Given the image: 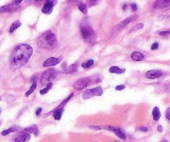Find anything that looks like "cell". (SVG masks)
Here are the masks:
<instances>
[{
    "mask_svg": "<svg viewBox=\"0 0 170 142\" xmlns=\"http://www.w3.org/2000/svg\"><path fill=\"white\" fill-rule=\"evenodd\" d=\"M73 93H72V94H71L69 97H68V98H67L66 100H64L63 101L61 104H60V105L58 107V109H63V106L65 105V104H66L70 100V99H71V98H73Z\"/></svg>",
    "mask_w": 170,
    "mask_h": 142,
    "instance_id": "cb8c5ba5",
    "label": "cell"
},
{
    "mask_svg": "<svg viewBox=\"0 0 170 142\" xmlns=\"http://www.w3.org/2000/svg\"><path fill=\"white\" fill-rule=\"evenodd\" d=\"M158 130L159 132H162V131H163V127H162L161 125H158Z\"/></svg>",
    "mask_w": 170,
    "mask_h": 142,
    "instance_id": "ab89813d",
    "label": "cell"
},
{
    "mask_svg": "<svg viewBox=\"0 0 170 142\" xmlns=\"http://www.w3.org/2000/svg\"><path fill=\"white\" fill-rule=\"evenodd\" d=\"M56 1H51V0H48L45 2V4L42 9V12L46 14H50L54 9V6L55 5Z\"/></svg>",
    "mask_w": 170,
    "mask_h": 142,
    "instance_id": "52a82bcc",
    "label": "cell"
},
{
    "mask_svg": "<svg viewBox=\"0 0 170 142\" xmlns=\"http://www.w3.org/2000/svg\"><path fill=\"white\" fill-rule=\"evenodd\" d=\"M21 2H22V1H20V0H19V1H13V5H18L19 3H21Z\"/></svg>",
    "mask_w": 170,
    "mask_h": 142,
    "instance_id": "f35d334b",
    "label": "cell"
},
{
    "mask_svg": "<svg viewBox=\"0 0 170 142\" xmlns=\"http://www.w3.org/2000/svg\"><path fill=\"white\" fill-rule=\"evenodd\" d=\"M115 142H117V141H115Z\"/></svg>",
    "mask_w": 170,
    "mask_h": 142,
    "instance_id": "b9f144b4",
    "label": "cell"
},
{
    "mask_svg": "<svg viewBox=\"0 0 170 142\" xmlns=\"http://www.w3.org/2000/svg\"><path fill=\"white\" fill-rule=\"evenodd\" d=\"M77 69H78V63H73V65H70L67 69H65V72L68 74L74 73V72H76Z\"/></svg>",
    "mask_w": 170,
    "mask_h": 142,
    "instance_id": "d6986e66",
    "label": "cell"
},
{
    "mask_svg": "<svg viewBox=\"0 0 170 142\" xmlns=\"http://www.w3.org/2000/svg\"><path fill=\"white\" fill-rule=\"evenodd\" d=\"M92 92H93V96L94 95H97V96H100L103 95V89H102V88L100 86L99 87H96V88H93L91 89Z\"/></svg>",
    "mask_w": 170,
    "mask_h": 142,
    "instance_id": "ffe728a7",
    "label": "cell"
},
{
    "mask_svg": "<svg viewBox=\"0 0 170 142\" xmlns=\"http://www.w3.org/2000/svg\"><path fill=\"white\" fill-rule=\"evenodd\" d=\"M91 83V80L89 78H82V79L78 80L73 84V88L77 90H81V89H84L85 87H87L88 85Z\"/></svg>",
    "mask_w": 170,
    "mask_h": 142,
    "instance_id": "5b68a950",
    "label": "cell"
},
{
    "mask_svg": "<svg viewBox=\"0 0 170 142\" xmlns=\"http://www.w3.org/2000/svg\"><path fill=\"white\" fill-rule=\"evenodd\" d=\"M158 48V43H154V44H152V46H151V49L156 50Z\"/></svg>",
    "mask_w": 170,
    "mask_h": 142,
    "instance_id": "836d02e7",
    "label": "cell"
},
{
    "mask_svg": "<svg viewBox=\"0 0 170 142\" xmlns=\"http://www.w3.org/2000/svg\"><path fill=\"white\" fill-rule=\"evenodd\" d=\"M53 111H54V115H53V117H54L56 120H59V119L62 118L63 109H58V108H57L55 110H53Z\"/></svg>",
    "mask_w": 170,
    "mask_h": 142,
    "instance_id": "5bb4252c",
    "label": "cell"
},
{
    "mask_svg": "<svg viewBox=\"0 0 170 142\" xmlns=\"http://www.w3.org/2000/svg\"><path fill=\"white\" fill-rule=\"evenodd\" d=\"M52 86H53V84L52 83H48V84H47V86H46V88H44V89H41L40 90V94L41 95H45V94H47V93L48 92V90L52 88Z\"/></svg>",
    "mask_w": 170,
    "mask_h": 142,
    "instance_id": "d4e9b609",
    "label": "cell"
},
{
    "mask_svg": "<svg viewBox=\"0 0 170 142\" xmlns=\"http://www.w3.org/2000/svg\"><path fill=\"white\" fill-rule=\"evenodd\" d=\"M92 96H93V92H92L91 89H88V90L85 91L84 94H83V97H84V99H86V100L91 98Z\"/></svg>",
    "mask_w": 170,
    "mask_h": 142,
    "instance_id": "484cf974",
    "label": "cell"
},
{
    "mask_svg": "<svg viewBox=\"0 0 170 142\" xmlns=\"http://www.w3.org/2000/svg\"><path fill=\"white\" fill-rule=\"evenodd\" d=\"M33 54V48L29 44H19L14 48L9 58V66L12 70L20 69L28 63Z\"/></svg>",
    "mask_w": 170,
    "mask_h": 142,
    "instance_id": "6da1fadb",
    "label": "cell"
},
{
    "mask_svg": "<svg viewBox=\"0 0 170 142\" xmlns=\"http://www.w3.org/2000/svg\"><path fill=\"white\" fill-rule=\"evenodd\" d=\"M80 32L83 39L88 44L93 43L96 39V33L88 24H82L80 25Z\"/></svg>",
    "mask_w": 170,
    "mask_h": 142,
    "instance_id": "3957f363",
    "label": "cell"
},
{
    "mask_svg": "<svg viewBox=\"0 0 170 142\" xmlns=\"http://www.w3.org/2000/svg\"><path fill=\"white\" fill-rule=\"evenodd\" d=\"M164 73L162 72L161 70H149L146 73L145 76L146 78L150 80H155V79H158L161 76H163Z\"/></svg>",
    "mask_w": 170,
    "mask_h": 142,
    "instance_id": "ba28073f",
    "label": "cell"
},
{
    "mask_svg": "<svg viewBox=\"0 0 170 142\" xmlns=\"http://www.w3.org/2000/svg\"><path fill=\"white\" fill-rule=\"evenodd\" d=\"M109 72L113 73V74H123V73L125 72V69H120V68H119V67H117V66H113V67H111L110 69H109Z\"/></svg>",
    "mask_w": 170,
    "mask_h": 142,
    "instance_id": "e0dca14e",
    "label": "cell"
},
{
    "mask_svg": "<svg viewBox=\"0 0 170 142\" xmlns=\"http://www.w3.org/2000/svg\"><path fill=\"white\" fill-rule=\"evenodd\" d=\"M13 4H9V5H6V6H3L0 8V13H4V12H12L15 9Z\"/></svg>",
    "mask_w": 170,
    "mask_h": 142,
    "instance_id": "9a60e30c",
    "label": "cell"
},
{
    "mask_svg": "<svg viewBox=\"0 0 170 142\" xmlns=\"http://www.w3.org/2000/svg\"><path fill=\"white\" fill-rule=\"evenodd\" d=\"M136 18H137V16H136V15H134V16H132V17H128V18H127L126 19L123 20V21L121 22V23L119 24V28L125 27V26H127L128 24L130 23V22H132L133 20H134Z\"/></svg>",
    "mask_w": 170,
    "mask_h": 142,
    "instance_id": "4fadbf2b",
    "label": "cell"
},
{
    "mask_svg": "<svg viewBox=\"0 0 170 142\" xmlns=\"http://www.w3.org/2000/svg\"><path fill=\"white\" fill-rule=\"evenodd\" d=\"M131 8H132V10H133V11H137L138 6H137L136 3H132V4H131Z\"/></svg>",
    "mask_w": 170,
    "mask_h": 142,
    "instance_id": "e575fe53",
    "label": "cell"
},
{
    "mask_svg": "<svg viewBox=\"0 0 170 142\" xmlns=\"http://www.w3.org/2000/svg\"><path fill=\"white\" fill-rule=\"evenodd\" d=\"M138 130L139 131H142V132H147L148 131V128H147V127H139Z\"/></svg>",
    "mask_w": 170,
    "mask_h": 142,
    "instance_id": "d590c367",
    "label": "cell"
},
{
    "mask_svg": "<svg viewBox=\"0 0 170 142\" xmlns=\"http://www.w3.org/2000/svg\"><path fill=\"white\" fill-rule=\"evenodd\" d=\"M143 27V24L140 23V24H138L136 25L134 29H132L131 31H134V30H137V29H142Z\"/></svg>",
    "mask_w": 170,
    "mask_h": 142,
    "instance_id": "f1b7e54d",
    "label": "cell"
},
{
    "mask_svg": "<svg viewBox=\"0 0 170 142\" xmlns=\"http://www.w3.org/2000/svg\"><path fill=\"white\" fill-rule=\"evenodd\" d=\"M90 129H93V130H101V129H105V127L103 126H94V125H90L89 126Z\"/></svg>",
    "mask_w": 170,
    "mask_h": 142,
    "instance_id": "f546056e",
    "label": "cell"
},
{
    "mask_svg": "<svg viewBox=\"0 0 170 142\" xmlns=\"http://www.w3.org/2000/svg\"><path fill=\"white\" fill-rule=\"evenodd\" d=\"M36 87H37V82H36V81H33V84H32V85H31V87L29 88L28 91L27 93H26L25 95H26V96H29V95H31L33 91L35 90Z\"/></svg>",
    "mask_w": 170,
    "mask_h": 142,
    "instance_id": "603a6c76",
    "label": "cell"
},
{
    "mask_svg": "<svg viewBox=\"0 0 170 142\" xmlns=\"http://www.w3.org/2000/svg\"><path fill=\"white\" fill-rule=\"evenodd\" d=\"M94 63V61L93 60V59H88V60H87L86 62H84L82 63V67L83 68H90V67H92Z\"/></svg>",
    "mask_w": 170,
    "mask_h": 142,
    "instance_id": "7402d4cb",
    "label": "cell"
},
{
    "mask_svg": "<svg viewBox=\"0 0 170 142\" xmlns=\"http://www.w3.org/2000/svg\"><path fill=\"white\" fill-rule=\"evenodd\" d=\"M170 5V0H162V1H157L154 3V7L158 9H164Z\"/></svg>",
    "mask_w": 170,
    "mask_h": 142,
    "instance_id": "30bf717a",
    "label": "cell"
},
{
    "mask_svg": "<svg viewBox=\"0 0 170 142\" xmlns=\"http://www.w3.org/2000/svg\"><path fill=\"white\" fill-rule=\"evenodd\" d=\"M57 75V71L55 69H49L46 70L43 74H42V77H41V84H45L48 83V81H50L52 79H54Z\"/></svg>",
    "mask_w": 170,
    "mask_h": 142,
    "instance_id": "277c9868",
    "label": "cell"
},
{
    "mask_svg": "<svg viewBox=\"0 0 170 142\" xmlns=\"http://www.w3.org/2000/svg\"><path fill=\"white\" fill-rule=\"evenodd\" d=\"M41 111H42V108H39V109L36 110V115H39L41 114Z\"/></svg>",
    "mask_w": 170,
    "mask_h": 142,
    "instance_id": "74e56055",
    "label": "cell"
},
{
    "mask_svg": "<svg viewBox=\"0 0 170 142\" xmlns=\"http://www.w3.org/2000/svg\"><path fill=\"white\" fill-rule=\"evenodd\" d=\"M21 26V23L19 21H15V22H13V24L11 25V27H10V29H9V32L10 33H13V32H14L16 29H18V28H19Z\"/></svg>",
    "mask_w": 170,
    "mask_h": 142,
    "instance_id": "44dd1931",
    "label": "cell"
},
{
    "mask_svg": "<svg viewBox=\"0 0 170 142\" xmlns=\"http://www.w3.org/2000/svg\"><path fill=\"white\" fill-rule=\"evenodd\" d=\"M165 115H166V118H167L168 120H170V108H168V109L166 110Z\"/></svg>",
    "mask_w": 170,
    "mask_h": 142,
    "instance_id": "4dcf8cb0",
    "label": "cell"
},
{
    "mask_svg": "<svg viewBox=\"0 0 170 142\" xmlns=\"http://www.w3.org/2000/svg\"><path fill=\"white\" fill-rule=\"evenodd\" d=\"M24 131H26V132H28V133H29V134H33L34 136H38L39 134V128H38V126L36 125H32V126H29V127H28V128H26L25 130H24Z\"/></svg>",
    "mask_w": 170,
    "mask_h": 142,
    "instance_id": "7c38bea8",
    "label": "cell"
},
{
    "mask_svg": "<svg viewBox=\"0 0 170 142\" xmlns=\"http://www.w3.org/2000/svg\"><path fill=\"white\" fill-rule=\"evenodd\" d=\"M58 44L57 37L52 31L48 30L42 33L37 39V45L44 49H53Z\"/></svg>",
    "mask_w": 170,
    "mask_h": 142,
    "instance_id": "7a4b0ae2",
    "label": "cell"
},
{
    "mask_svg": "<svg viewBox=\"0 0 170 142\" xmlns=\"http://www.w3.org/2000/svg\"><path fill=\"white\" fill-rule=\"evenodd\" d=\"M30 134L26 132V131H24L22 132L20 134H18V136L14 139V142H26L30 140Z\"/></svg>",
    "mask_w": 170,
    "mask_h": 142,
    "instance_id": "9c48e42d",
    "label": "cell"
},
{
    "mask_svg": "<svg viewBox=\"0 0 170 142\" xmlns=\"http://www.w3.org/2000/svg\"><path fill=\"white\" fill-rule=\"evenodd\" d=\"M161 117V114H160V111L158 107H154L153 110V118L154 120H158Z\"/></svg>",
    "mask_w": 170,
    "mask_h": 142,
    "instance_id": "ac0fdd59",
    "label": "cell"
},
{
    "mask_svg": "<svg viewBox=\"0 0 170 142\" xmlns=\"http://www.w3.org/2000/svg\"><path fill=\"white\" fill-rule=\"evenodd\" d=\"M17 130L16 127H12V128H9L8 130H3L2 131V136H7V134H9V133L13 132V131H15V130Z\"/></svg>",
    "mask_w": 170,
    "mask_h": 142,
    "instance_id": "4316f807",
    "label": "cell"
},
{
    "mask_svg": "<svg viewBox=\"0 0 170 142\" xmlns=\"http://www.w3.org/2000/svg\"><path fill=\"white\" fill-rule=\"evenodd\" d=\"M78 9H79V10H80L83 13H87V7H86L85 4H83V3L79 4L78 5Z\"/></svg>",
    "mask_w": 170,
    "mask_h": 142,
    "instance_id": "83f0119b",
    "label": "cell"
},
{
    "mask_svg": "<svg viewBox=\"0 0 170 142\" xmlns=\"http://www.w3.org/2000/svg\"><path fill=\"white\" fill-rule=\"evenodd\" d=\"M163 15H165L166 17H170V9L169 10H167V11H165V12L163 13Z\"/></svg>",
    "mask_w": 170,
    "mask_h": 142,
    "instance_id": "8d00e7d4",
    "label": "cell"
},
{
    "mask_svg": "<svg viewBox=\"0 0 170 142\" xmlns=\"http://www.w3.org/2000/svg\"><path fill=\"white\" fill-rule=\"evenodd\" d=\"M143 58H144L143 54H142L141 53H139V52H137V51L133 52L131 54V59L134 61H141L143 59Z\"/></svg>",
    "mask_w": 170,
    "mask_h": 142,
    "instance_id": "8fae6325",
    "label": "cell"
},
{
    "mask_svg": "<svg viewBox=\"0 0 170 142\" xmlns=\"http://www.w3.org/2000/svg\"><path fill=\"white\" fill-rule=\"evenodd\" d=\"M62 60V57H58V58H55V57H50L48 59H46L43 63V67H51V66H54L56 65H58V63H60Z\"/></svg>",
    "mask_w": 170,
    "mask_h": 142,
    "instance_id": "8992f818",
    "label": "cell"
},
{
    "mask_svg": "<svg viewBox=\"0 0 170 142\" xmlns=\"http://www.w3.org/2000/svg\"><path fill=\"white\" fill-rule=\"evenodd\" d=\"M123 89H125V85L123 84H121V85H118V86L115 87L116 90H123Z\"/></svg>",
    "mask_w": 170,
    "mask_h": 142,
    "instance_id": "1f68e13d",
    "label": "cell"
},
{
    "mask_svg": "<svg viewBox=\"0 0 170 142\" xmlns=\"http://www.w3.org/2000/svg\"><path fill=\"white\" fill-rule=\"evenodd\" d=\"M127 8H128V5H127V4H124L123 7V10H125Z\"/></svg>",
    "mask_w": 170,
    "mask_h": 142,
    "instance_id": "60d3db41",
    "label": "cell"
},
{
    "mask_svg": "<svg viewBox=\"0 0 170 142\" xmlns=\"http://www.w3.org/2000/svg\"><path fill=\"white\" fill-rule=\"evenodd\" d=\"M113 131L114 132L117 134V136H119V138H120V139H122V140H125L126 139V134L123 133V131L122 130L118 129V128H113Z\"/></svg>",
    "mask_w": 170,
    "mask_h": 142,
    "instance_id": "2e32d148",
    "label": "cell"
},
{
    "mask_svg": "<svg viewBox=\"0 0 170 142\" xmlns=\"http://www.w3.org/2000/svg\"><path fill=\"white\" fill-rule=\"evenodd\" d=\"M159 35H168L170 33V30H164V31H160L159 33Z\"/></svg>",
    "mask_w": 170,
    "mask_h": 142,
    "instance_id": "d6a6232c",
    "label": "cell"
}]
</instances>
